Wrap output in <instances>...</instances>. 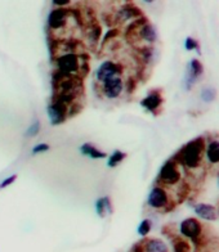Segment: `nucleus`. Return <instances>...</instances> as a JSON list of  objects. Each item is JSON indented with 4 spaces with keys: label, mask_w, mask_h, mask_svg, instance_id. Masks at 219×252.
Masks as SVG:
<instances>
[{
    "label": "nucleus",
    "mask_w": 219,
    "mask_h": 252,
    "mask_svg": "<svg viewBox=\"0 0 219 252\" xmlns=\"http://www.w3.org/2000/svg\"><path fill=\"white\" fill-rule=\"evenodd\" d=\"M203 224L196 218H187L180 224L181 236L192 241L196 246L199 245L203 237Z\"/></svg>",
    "instance_id": "8"
},
{
    "label": "nucleus",
    "mask_w": 219,
    "mask_h": 252,
    "mask_svg": "<svg viewBox=\"0 0 219 252\" xmlns=\"http://www.w3.org/2000/svg\"><path fill=\"white\" fill-rule=\"evenodd\" d=\"M181 179H182V174H181L180 170V163L173 157L161 166L159 175H157V182L161 184V187H172L177 186L181 182Z\"/></svg>",
    "instance_id": "3"
},
{
    "label": "nucleus",
    "mask_w": 219,
    "mask_h": 252,
    "mask_svg": "<svg viewBox=\"0 0 219 252\" xmlns=\"http://www.w3.org/2000/svg\"><path fill=\"white\" fill-rule=\"evenodd\" d=\"M205 156L210 165H218L219 163V140H210L206 144Z\"/></svg>",
    "instance_id": "16"
},
{
    "label": "nucleus",
    "mask_w": 219,
    "mask_h": 252,
    "mask_svg": "<svg viewBox=\"0 0 219 252\" xmlns=\"http://www.w3.org/2000/svg\"><path fill=\"white\" fill-rule=\"evenodd\" d=\"M155 53H156V50L153 49V47L151 45H145L140 49V57L141 60H142L143 64H151L153 63V60H155Z\"/></svg>",
    "instance_id": "20"
},
{
    "label": "nucleus",
    "mask_w": 219,
    "mask_h": 252,
    "mask_svg": "<svg viewBox=\"0 0 219 252\" xmlns=\"http://www.w3.org/2000/svg\"><path fill=\"white\" fill-rule=\"evenodd\" d=\"M73 14V10L69 8H54L50 10L48 16V29L52 31V33L61 32L65 30L70 22V17Z\"/></svg>",
    "instance_id": "7"
},
{
    "label": "nucleus",
    "mask_w": 219,
    "mask_h": 252,
    "mask_svg": "<svg viewBox=\"0 0 219 252\" xmlns=\"http://www.w3.org/2000/svg\"><path fill=\"white\" fill-rule=\"evenodd\" d=\"M49 144L47 143H39L36 146L33 147V150H31V153L33 155H40V153H44V152H48L49 151Z\"/></svg>",
    "instance_id": "26"
},
{
    "label": "nucleus",
    "mask_w": 219,
    "mask_h": 252,
    "mask_svg": "<svg viewBox=\"0 0 219 252\" xmlns=\"http://www.w3.org/2000/svg\"><path fill=\"white\" fill-rule=\"evenodd\" d=\"M94 209H96L97 215L100 216L101 219L106 218L107 214H110V215H111V214L113 213L112 202H111L110 197H100V198L96 201Z\"/></svg>",
    "instance_id": "15"
},
{
    "label": "nucleus",
    "mask_w": 219,
    "mask_h": 252,
    "mask_svg": "<svg viewBox=\"0 0 219 252\" xmlns=\"http://www.w3.org/2000/svg\"><path fill=\"white\" fill-rule=\"evenodd\" d=\"M217 98V90L212 87L204 88L201 90V99L204 100L205 103H210L213 100H216Z\"/></svg>",
    "instance_id": "23"
},
{
    "label": "nucleus",
    "mask_w": 219,
    "mask_h": 252,
    "mask_svg": "<svg viewBox=\"0 0 219 252\" xmlns=\"http://www.w3.org/2000/svg\"><path fill=\"white\" fill-rule=\"evenodd\" d=\"M164 103L163 94H161V90L160 89H153L151 92H148L147 96H145L142 100H141V106L145 108L148 112L153 113V115H157L159 110L161 108Z\"/></svg>",
    "instance_id": "11"
},
{
    "label": "nucleus",
    "mask_w": 219,
    "mask_h": 252,
    "mask_svg": "<svg viewBox=\"0 0 219 252\" xmlns=\"http://www.w3.org/2000/svg\"><path fill=\"white\" fill-rule=\"evenodd\" d=\"M124 67L121 63L115 62V61H103L100 66L97 67L94 76H96L97 85L105 83L106 80L112 79L116 76H123Z\"/></svg>",
    "instance_id": "6"
},
{
    "label": "nucleus",
    "mask_w": 219,
    "mask_h": 252,
    "mask_svg": "<svg viewBox=\"0 0 219 252\" xmlns=\"http://www.w3.org/2000/svg\"><path fill=\"white\" fill-rule=\"evenodd\" d=\"M151 229H152V222H151V220L145 219L142 220L140 225H138L137 233H138L141 237H143V238H146L149 234V232H151Z\"/></svg>",
    "instance_id": "22"
},
{
    "label": "nucleus",
    "mask_w": 219,
    "mask_h": 252,
    "mask_svg": "<svg viewBox=\"0 0 219 252\" xmlns=\"http://www.w3.org/2000/svg\"><path fill=\"white\" fill-rule=\"evenodd\" d=\"M125 157H126V153L121 152V151L119 150L113 151V152L109 156V159H107V166L111 167V169H112V167H116L119 163L123 162L124 159H125Z\"/></svg>",
    "instance_id": "21"
},
{
    "label": "nucleus",
    "mask_w": 219,
    "mask_h": 252,
    "mask_svg": "<svg viewBox=\"0 0 219 252\" xmlns=\"http://www.w3.org/2000/svg\"><path fill=\"white\" fill-rule=\"evenodd\" d=\"M17 180V175L16 174H13V175H9L8 178H5V179L3 180V182L0 183V189H5L8 188V187H10L12 184H13L14 182Z\"/></svg>",
    "instance_id": "27"
},
{
    "label": "nucleus",
    "mask_w": 219,
    "mask_h": 252,
    "mask_svg": "<svg viewBox=\"0 0 219 252\" xmlns=\"http://www.w3.org/2000/svg\"><path fill=\"white\" fill-rule=\"evenodd\" d=\"M142 17V12L138 7H136L133 3H126L123 7H120L117 12L113 14V21L116 22H128L130 20H138Z\"/></svg>",
    "instance_id": "12"
},
{
    "label": "nucleus",
    "mask_w": 219,
    "mask_h": 252,
    "mask_svg": "<svg viewBox=\"0 0 219 252\" xmlns=\"http://www.w3.org/2000/svg\"><path fill=\"white\" fill-rule=\"evenodd\" d=\"M40 127H41V126H40V121L39 120H35V121L27 127L25 136H26V138H34V136H36L37 134L40 133Z\"/></svg>",
    "instance_id": "25"
},
{
    "label": "nucleus",
    "mask_w": 219,
    "mask_h": 252,
    "mask_svg": "<svg viewBox=\"0 0 219 252\" xmlns=\"http://www.w3.org/2000/svg\"><path fill=\"white\" fill-rule=\"evenodd\" d=\"M54 66H56L54 72L66 77L83 79V76H85L86 72L89 71L88 68H84V66L89 67V63L84 60L83 53L60 54L54 58Z\"/></svg>",
    "instance_id": "1"
},
{
    "label": "nucleus",
    "mask_w": 219,
    "mask_h": 252,
    "mask_svg": "<svg viewBox=\"0 0 219 252\" xmlns=\"http://www.w3.org/2000/svg\"><path fill=\"white\" fill-rule=\"evenodd\" d=\"M206 142L203 135L197 136L195 139L189 140L187 144L182 147L180 152L177 153L174 158L178 163H182L186 169L197 170L203 162L204 153H205Z\"/></svg>",
    "instance_id": "2"
},
{
    "label": "nucleus",
    "mask_w": 219,
    "mask_h": 252,
    "mask_svg": "<svg viewBox=\"0 0 219 252\" xmlns=\"http://www.w3.org/2000/svg\"><path fill=\"white\" fill-rule=\"evenodd\" d=\"M218 186H219V174H218Z\"/></svg>",
    "instance_id": "29"
},
{
    "label": "nucleus",
    "mask_w": 219,
    "mask_h": 252,
    "mask_svg": "<svg viewBox=\"0 0 219 252\" xmlns=\"http://www.w3.org/2000/svg\"><path fill=\"white\" fill-rule=\"evenodd\" d=\"M141 243L143 252H170L169 246L160 238H143Z\"/></svg>",
    "instance_id": "14"
},
{
    "label": "nucleus",
    "mask_w": 219,
    "mask_h": 252,
    "mask_svg": "<svg viewBox=\"0 0 219 252\" xmlns=\"http://www.w3.org/2000/svg\"><path fill=\"white\" fill-rule=\"evenodd\" d=\"M52 4L56 8H67L71 5V1L70 0H53Z\"/></svg>",
    "instance_id": "28"
},
{
    "label": "nucleus",
    "mask_w": 219,
    "mask_h": 252,
    "mask_svg": "<svg viewBox=\"0 0 219 252\" xmlns=\"http://www.w3.org/2000/svg\"><path fill=\"white\" fill-rule=\"evenodd\" d=\"M173 252H191V245L186 238L180 236H173Z\"/></svg>",
    "instance_id": "19"
},
{
    "label": "nucleus",
    "mask_w": 219,
    "mask_h": 252,
    "mask_svg": "<svg viewBox=\"0 0 219 252\" xmlns=\"http://www.w3.org/2000/svg\"><path fill=\"white\" fill-rule=\"evenodd\" d=\"M184 48H186V50H188V52H191V50H196L197 54H201V49H200L199 41L191 36H188L186 40H184Z\"/></svg>",
    "instance_id": "24"
},
{
    "label": "nucleus",
    "mask_w": 219,
    "mask_h": 252,
    "mask_svg": "<svg viewBox=\"0 0 219 252\" xmlns=\"http://www.w3.org/2000/svg\"><path fill=\"white\" fill-rule=\"evenodd\" d=\"M193 211L199 218L203 220H208V221H214L218 219V213L217 209L210 203H196L193 206Z\"/></svg>",
    "instance_id": "13"
},
{
    "label": "nucleus",
    "mask_w": 219,
    "mask_h": 252,
    "mask_svg": "<svg viewBox=\"0 0 219 252\" xmlns=\"http://www.w3.org/2000/svg\"><path fill=\"white\" fill-rule=\"evenodd\" d=\"M47 113L49 123L53 126H58L69 119V107L60 100L52 99L47 107Z\"/></svg>",
    "instance_id": "10"
},
{
    "label": "nucleus",
    "mask_w": 219,
    "mask_h": 252,
    "mask_svg": "<svg viewBox=\"0 0 219 252\" xmlns=\"http://www.w3.org/2000/svg\"><path fill=\"white\" fill-rule=\"evenodd\" d=\"M170 197L169 192L166 190V188L161 186H155L148 193L147 197V205L153 210H160V211H166V210L172 209L170 207Z\"/></svg>",
    "instance_id": "5"
},
{
    "label": "nucleus",
    "mask_w": 219,
    "mask_h": 252,
    "mask_svg": "<svg viewBox=\"0 0 219 252\" xmlns=\"http://www.w3.org/2000/svg\"><path fill=\"white\" fill-rule=\"evenodd\" d=\"M97 90L106 99H117L125 92V81H124L123 76L112 77V79L106 80L105 83L97 85Z\"/></svg>",
    "instance_id": "4"
},
{
    "label": "nucleus",
    "mask_w": 219,
    "mask_h": 252,
    "mask_svg": "<svg viewBox=\"0 0 219 252\" xmlns=\"http://www.w3.org/2000/svg\"><path fill=\"white\" fill-rule=\"evenodd\" d=\"M79 151L81 155L88 156L89 158H93V159H102L107 157L106 153L98 150V148H97L94 144H92V143H84V144H81Z\"/></svg>",
    "instance_id": "17"
},
{
    "label": "nucleus",
    "mask_w": 219,
    "mask_h": 252,
    "mask_svg": "<svg viewBox=\"0 0 219 252\" xmlns=\"http://www.w3.org/2000/svg\"><path fill=\"white\" fill-rule=\"evenodd\" d=\"M101 35H102V27H101L100 25L92 24L88 29H86V41H88L90 45H96V44L100 41Z\"/></svg>",
    "instance_id": "18"
},
{
    "label": "nucleus",
    "mask_w": 219,
    "mask_h": 252,
    "mask_svg": "<svg viewBox=\"0 0 219 252\" xmlns=\"http://www.w3.org/2000/svg\"><path fill=\"white\" fill-rule=\"evenodd\" d=\"M204 75V67L197 58H192L187 64L186 73L183 77V88L186 90H191L195 84L201 79Z\"/></svg>",
    "instance_id": "9"
}]
</instances>
